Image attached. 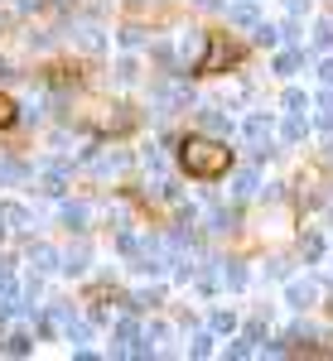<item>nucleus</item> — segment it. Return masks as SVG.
Listing matches in <instances>:
<instances>
[{"instance_id":"nucleus-1","label":"nucleus","mask_w":333,"mask_h":361,"mask_svg":"<svg viewBox=\"0 0 333 361\" xmlns=\"http://www.w3.org/2000/svg\"><path fill=\"white\" fill-rule=\"evenodd\" d=\"M179 169L198 178V183H218L222 173L232 169V149L222 140H208V135H189L179 140Z\"/></svg>"},{"instance_id":"nucleus-2","label":"nucleus","mask_w":333,"mask_h":361,"mask_svg":"<svg viewBox=\"0 0 333 361\" xmlns=\"http://www.w3.org/2000/svg\"><path fill=\"white\" fill-rule=\"evenodd\" d=\"M237 58H242V49H237L227 34H208V54L194 63V73H198V78H208V73H218V68L237 63Z\"/></svg>"},{"instance_id":"nucleus-3","label":"nucleus","mask_w":333,"mask_h":361,"mask_svg":"<svg viewBox=\"0 0 333 361\" xmlns=\"http://www.w3.org/2000/svg\"><path fill=\"white\" fill-rule=\"evenodd\" d=\"M247 135L256 140V145H261V140H271V121H266V116H251V121H247Z\"/></svg>"},{"instance_id":"nucleus-4","label":"nucleus","mask_w":333,"mask_h":361,"mask_svg":"<svg viewBox=\"0 0 333 361\" xmlns=\"http://www.w3.org/2000/svg\"><path fill=\"white\" fill-rule=\"evenodd\" d=\"M15 102H10V97H5V92H0V130H5V126H15Z\"/></svg>"},{"instance_id":"nucleus-5","label":"nucleus","mask_w":333,"mask_h":361,"mask_svg":"<svg viewBox=\"0 0 333 361\" xmlns=\"http://www.w3.org/2000/svg\"><path fill=\"white\" fill-rule=\"evenodd\" d=\"M213 328H218V333H232V328H237V318H232L227 308H218V313H213Z\"/></svg>"},{"instance_id":"nucleus-6","label":"nucleus","mask_w":333,"mask_h":361,"mask_svg":"<svg viewBox=\"0 0 333 361\" xmlns=\"http://www.w3.org/2000/svg\"><path fill=\"white\" fill-rule=\"evenodd\" d=\"M29 347H34V342H29V337H10V342H5V352H10V357H25Z\"/></svg>"},{"instance_id":"nucleus-7","label":"nucleus","mask_w":333,"mask_h":361,"mask_svg":"<svg viewBox=\"0 0 333 361\" xmlns=\"http://www.w3.org/2000/svg\"><path fill=\"white\" fill-rule=\"evenodd\" d=\"M305 135V121H300V111L290 116V121H285V140H300Z\"/></svg>"},{"instance_id":"nucleus-8","label":"nucleus","mask_w":333,"mask_h":361,"mask_svg":"<svg viewBox=\"0 0 333 361\" xmlns=\"http://www.w3.org/2000/svg\"><path fill=\"white\" fill-rule=\"evenodd\" d=\"M290 299H295V304H309V299H314V284H290Z\"/></svg>"},{"instance_id":"nucleus-9","label":"nucleus","mask_w":333,"mask_h":361,"mask_svg":"<svg viewBox=\"0 0 333 361\" xmlns=\"http://www.w3.org/2000/svg\"><path fill=\"white\" fill-rule=\"evenodd\" d=\"M222 279H227L232 289H242V284H247V270H242V265H232V270H222Z\"/></svg>"},{"instance_id":"nucleus-10","label":"nucleus","mask_w":333,"mask_h":361,"mask_svg":"<svg viewBox=\"0 0 333 361\" xmlns=\"http://www.w3.org/2000/svg\"><path fill=\"white\" fill-rule=\"evenodd\" d=\"M63 222H68V226H83L87 222V207H63Z\"/></svg>"},{"instance_id":"nucleus-11","label":"nucleus","mask_w":333,"mask_h":361,"mask_svg":"<svg viewBox=\"0 0 333 361\" xmlns=\"http://www.w3.org/2000/svg\"><path fill=\"white\" fill-rule=\"evenodd\" d=\"M300 68V54H280L276 58V73H295Z\"/></svg>"},{"instance_id":"nucleus-12","label":"nucleus","mask_w":333,"mask_h":361,"mask_svg":"<svg viewBox=\"0 0 333 361\" xmlns=\"http://www.w3.org/2000/svg\"><path fill=\"white\" fill-rule=\"evenodd\" d=\"M232 20H237V25H256V10H251V5H237Z\"/></svg>"},{"instance_id":"nucleus-13","label":"nucleus","mask_w":333,"mask_h":361,"mask_svg":"<svg viewBox=\"0 0 333 361\" xmlns=\"http://www.w3.org/2000/svg\"><path fill=\"white\" fill-rule=\"evenodd\" d=\"M256 44H266V49H271V44H276V29H271V25H256Z\"/></svg>"},{"instance_id":"nucleus-14","label":"nucleus","mask_w":333,"mask_h":361,"mask_svg":"<svg viewBox=\"0 0 333 361\" xmlns=\"http://www.w3.org/2000/svg\"><path fill=\"white\" fill-rule=\"evenodd\" d=\"M285 106L290 111H305V92H285Z\"/></svg>"},{"instance_id":"nucleus-15","label":"nucleus","mask_w":333,"mask_h":361,"mask_svg":"<svg viewBox=\"0 0 333 361\" xmlns=\"http://www.w3.org/2000/svg\"><path fill=\"white\" fill-rule=\"evenodd\" d=\"M319 73H324V87H333V63H324Z\"/></svg>"}]
</instances>
